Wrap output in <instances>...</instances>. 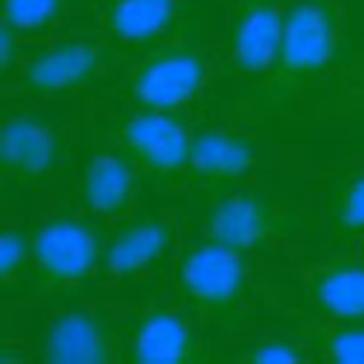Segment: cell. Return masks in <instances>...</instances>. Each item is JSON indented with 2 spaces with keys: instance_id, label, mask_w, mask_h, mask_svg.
Here are the masks:
<instances>
[{
  "instance_id": "cell-25",
  "label": "cell",
  "mask_w": 364,
  "mask_h": 364,
  "mask_svg": "<svg viewBox=\"0 0 364 364\" xmlns=\"http://www.w3.org/2000/svg\"><path fill=\"white\" fill-rule=\"evenodd\" d=\"M79 2H81V4H83V6H85L90 13H92L96 6H100V4H102V2H107V0H79Z\"/></svg>"
},
{
  "instance_id": "cell-16",
  "label": "cell",
  "mask_w": 364,
  "mask_h": 364,
  "mask_svg": "<svg viewBox=\"0 0 364 364\" xmlns=\"http://www.w3.org/2000/svg\"><path fill=\"white\" fill-rule=\"evenodd\" d=\"M198 11V0H107L90 13V23L132 55L179 32Z\"/></svg>"
},
{
  "instance_id": "cell-24",
  "label": "cell",
  "mask_w": 364,
  "mask_h": 364,
  "mask_svg": "<svg viewBox=\"0 0 364 364\" xmlns=\"http://www.w3.org/2000/svg\"><path fill=\"white\" fill-rule=\"evenodd\" d=\"M36 360V346L34 339L17 331H2L0 337V364H32Z\"/></svg>"
},
{
  "instance_id": "cell-15",
  "label": "cell",
  "mask_w": 364,
  "mask_h": 364,
  "mask_svg": "<svg viewBox=\"0 0 364 364\" xmlns=\"http://www.w3.org/2000/svg\"><path fill=\"white\" fill-rule=\"evenodd\" d=\"M292 296L316 316L364 322V262L348 252H316L294 267Z\"/></svg>"
},
{
  "instance_id": "cell-13",
  "label": "cell",
  "mask_w": 364,
  "mask_h": 364,
  "mask_svg": "<svg viewBox=\"0 0 364 364\" xmlns=\"http://www.w3.org/2000/svg\"><path fill=\"white\" fill-rule=\"evenodd\" d=\"M220 356L192 309L171 290L158 288L128 301L124 364H203Z\"/></svg>"
},
{
  "instance_id": "cell-22",
  "label": "cell",
  "mask_w": 364,
  "mask_h": 364,
  "mask_svg": "<svg viewBox=\"0 0 364 364\" xmlns=\"http://www.w3.org/2000/svg\"><path fill=\"white\" fill-rule=\"evenodd\" d=\"M354 109H364V32L363 36L354 43V55L352 66L348 73V79L337 96V102L333 111L350 113Z\"/></svg>"
},
{
  "instance_id": "cell-1",
  "label": "cell",
  "mask_w": 364,
  "mask_h": 364,
  "mask_svg": "<svg viewBox=\"0 0 364 364\" xmlns=\"http://www.w3.org/2000/svg\"><path fill=\"white\" fill-rule=\"evenodd\" d=\"M352 55L354 41L341 0H292L267 73L245 92L224 98L220 117L262 130L316 111L322 92L331 94L335 107Z\"/></svg>"
},
{
  "instance_id": "cell-5",
  "label": "cell",
  "mask_w": 364,
  "mask_h": 364,
  "mask_svg": "<svg viewBox=\"0 0 364 364\" xmlns=\"http://www.w3.org/2000/svg\"><path fill=\"white\" fill-rule=\"evenodd\" d=\"M32 262L26 292L2 303L4 316L41 311L92 292L100 277L105 232L73 196L30 209Z\"/></svg>"
},
{
  "instance_id": "cell-18",
  "label": "cell",
  "mask_w": 364,
  "mask_h": 364,
  "mask_svg": "<svg viewBox=\"0 0 364 364\" xmlns=\"http://www.w3.org/2000/svg\"><path fill=\"white\" fill-rule=\"evenodd\" d=\"M277 316L307 346L314 363L364 364V322H341L303 309L286 290Z\"/></svg>"
},
{
  "instance_id": "cell-12",
  "label": "cell",
  "mask_w": 364,
  "mask_h": 364,
  "mask_svg": "<svg viewBox=\"0 0 364 364\" xmlns=\"http://www.w3.org/2000/svg\"><path fill=\"white\" fill-rule=\"evenodd\" d=\"M81 143L73 181V200L107 235L141 211L149 190L136 166L109 141L81 105Z\"/></svg>"
},
{
  "instance_id": "cell-3",
  "label": "cell",
  "mask_w": 364,
  "mask_h": 364,
  "mask_svg": "<svg viewBox=\"0 0 364 364\" xmlns=\"http://www.w3.org/2000/svg\"><path fill=\"white\" fill-rule=\"evenodd\" d=\"M218 87H222L220 36L198 11L173 36L132 53L100 100L207 117Z\"/></svg>"
},
{
  "instance_id": "cell-19",
  "label": "cell",
  "mask_w": 364,
  "mask_h": 364,
  "mask_svg": "<svg viewBox=\"0 0 364 364\" xmlns=\"http://www.w3.org/2000/svg\"><path fill=\"white\" fill-rule=\"evenodd\" d=\"M32 237L30 209L21 198L2 194L0 200V292L2 303L17 301L30 279Z\"/></svg>"
},
{
  "instance_id": "cell-14",
  "label": "cell",
  "mask_w": 364,
  "mask_h": 364,
  "mask_svg": "<svg viewBox=\"0 0 364 364\" xmlns=\"http://www.w3.org/2000/svg\"><path fill=\"white\" fill-rule=\"evenodd\" d=\"M292 0H228L220 34L226 98L252 87L269 68L288 26Z\"/></svg>"
},
{
  "instance_id": "cell-11",
  "label": "cell",
  "mask_w": 364,
  "mask_h": 364,
  "mask_svg": "<svg viewBox=\"0 0 364 364\" xmlns=\"http://www.w3.org/2000/svg\"><path fill=\"white\" fill-rule=\"evenodd\" d=\"M262 130L228 119H203L175 198L203 213L237 190L262 181Z\"/></svg>"
},
{
  "instance_id": "cell-10",
  "label": "cell",
  "mask_w": 364,
  "mask_h": 364,
  "mask_svg": "<svg viewBox=\"0 0 364 364\" xmlns=\"http://www.w3.org/2000/svg\"><path fill=\"white\" fill-rule=\"evenodd\" d=\"M126 296L87 292L49 305L34 339L41 364H119L126 356Z\"/></svg>"
},
{
  "instance_id": "cell-7",
  "label": "cell",
  "mask_w": 364,
  "mask_h": 364,
  "mask_svg": "<svg viewBox=\"0 0 364 364\" xmlns=\"http://www.w3.org/2000/svg\"><path fill=\"white\" fill-rule=\"evenodd\" d=\"M198 235L267 264L296 267L318 252L320 215L290 194L256 181L205 209Z\"/></svg>"
},
{
  "instance_id": "cell-6",
  "label": "cell",
  "mask_w": 364,
  "mask_h": 364,
  "mask_svg": "<svg viewBox=\"0 0 364 364\" xmlns=\"http://www.w3.org/2000/svg\"><path fill=\"white\" fill-rule=\"evenodd\" d=\"M47 111L11 105L0 126L2 194L36 207L70 196L83 124L81 107L64 115Z\"/></svg>"
},
{
  "instance_id": "cell-8",
  "label": "cell",
  "mask_w": 364,
  "mask_h": 364,
  "mask_svg": "<svg viewBox=\"0 0 364 364\" xmlns=\"http://www.w3.org/2000/svg\"><path fill=\"white\" fill-rule=\"evenodd\" d=\"M87 111L109 141L136 166L149 190L175 198L196 130L207 117L122 107L100 98L90 100Z\"/></svg>"
},
{
  "instance_id": "cell-21",
  "label": "cell",
  "mask_w": 364,
  "mask_h": 364,
  "mask_svg": "<svg viewBox=\"0 0 364 364\" xmlns=\"http://www.w3.org/2000/svg\"><path fill=\"white\" fill-rule=\"evenodd\" d=\"M226 356L222 363L237 364H303L314 363L307 346L301 337L284 326L282 331L262 333L256 331L235 343H226Z\"/></svg>"
},
{
  "instance_id": "cell-20",
  "label": "cell",
  "mask_w": 364,
  "mask_h": 364,
  "mask_svg": "<svg viewBox=\"0 0 364 364\" xmlns=\"http://www.w3.org/2000/svg\"><path fill=\"white\" fill-rule=\"evenodd\" d=\"M81 11L87 9L79 0H0V21L30 43L90 23V17H81Z\"/></svg>"
},
{
  "instance_id": "cell-4",
  "label": "cell",
  "mask_w": 364,
  "mask_h": 364,
  "mask_svg": "<svg viewBox=\"0 0 364 364\" xmlns=\"http://www.w3.org/2000/svg\"><path fill=\"white\" fill-rule=\"evenodd\" d=\"M128 58L92 23L30 43L19 68L0 81L2 102L58 111L81 107L100 98Z\"/></svg>"
},
{
  "instance_id": "cell-17",
  "label": "cell",
  "mask_w": 364,
  "mask_h": 364,
  "mask_svg": "<svg viewBox=\"0 0 364 364\" xmlns=\"http://www.w3.org/2000/svg\"><path fill=\"white\" fill-rule=\"evenodd\" d=\"M318 215V252L352 254L358 247L364 239V158H346L333 168Z\"/></svg>"
},
{
  "instance_id": "cell-26",
  "label": "cell",
  "mask_w": 364,
  "mask_h": 364,
  "mask_svg": "<svg viewBox=\"0 0 364 364\" xmlns=\"http://www.w3.org/2000/svg\"><path fill=\"white\" fill-rule=\"evenodd\" d=\"M352 254H356V256H358V258H360V260L364 262V239L360 241V243H358V247H356V250H354Z\"/></svg>"
},
{
  "instance_id": "cell-9",
  "label": "cell",
  "mask_w": 364,
  "mask_h": 364,
  "mask_svg": "<svg viewBox=\"0 0 364 364\" xmlns=\"http://www.w3.org/2000/svg\"><path fill=\"white\" fill-rule=\"evenodd\" d=\"M186 239L188 224L179 209H141L105 235L102 267L94 290L132 299L166 288Z\"/></svg>"
},
{
  "instance_id": "cell-2",
  "label": "cell",
  "mask_w": 364,
  "mask_h": 364,
  "mask_svg": "<svg viewBox=\"0 0 364 364\" xmlns=\"http://www.w3.org/2000/svg\"><path fill=\"white\" fill-rule=\"evenodd\" d=\"M264 264L209 237L188 235L166 288L192 309L207 333L235 343L260 331L262 311L277 316L286 294Z\"/></svg>"
},
{
  "instance_id": "cell-23",
  "label": "cell",
  "mask_w": 364,
  "mask_h": 364,
  "mask_svg": "<svg viewBox=\"0 0 364 364\" xmlns=\"http://www.w3.org/2000/svg\"><path fill=\"white\" fill-rule=\"evenodd\" d=\"M30 41L15 32L11 26L0 21V81L9 79L21 64Z\"/></svg>"
}]
</instances>
